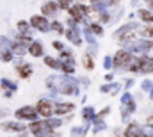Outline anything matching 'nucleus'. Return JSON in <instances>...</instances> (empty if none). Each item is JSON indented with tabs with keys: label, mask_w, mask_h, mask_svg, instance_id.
I'll return each mask as SVG.
<instances>
[{
	"label": "nucleus",
	"mask_w": 153,
	"mask_h": 137,
	"mask_svg": "<svg viewBox=\"0 0 153 137\" xmlns=\"http://www.w3.org/2000/svg\"><path fill=\"white\" fill-rule=\"evenodd\" d=\"M134 61V57H132V54L128 52V50H119L117 54L114 55V59H112V64H114L116 68H128V64Z\"/></svg>",
	"instance_id": "obj_1"
},
{
	"label": "nucleus",
	"mask_w": 153,
	"mask_h": 137,
	"mask_svg": "<svg viewBox=\"0 0 153 137\" xmlns=\"http://www.w3.org/2000/svg\"><path fill=\"white\" fill-rule=\"evenodd\" d=\"M14 116H16L18 119H29V121H34V119L38 118V110H36L34 107H22V109L16 110Z\"/></svg>",
	"instance_id": "obj_2"
},
{
	"label": "nucleus",
	"mask_w": 153,
	"mask_h": 137,
	"mask_svg": "<svg viewBox=\"0 0 153 137\" xmlns=\"http://www.w3.org/2000/svg\"><path fill=\"white\" fill-rule=\"evenodd\" d=\"M30 27L38 29V31H41V32H46V31L50 29V23H48L46 16H43V14L39 16V14H36V16L30 18Z\"/></svg>",
	"instance_id": "obj_3"
},
{
	"label": "nucleus",
	"mask_w": 153,
	"mask_h": 137,
	"mask_svg": "<svg viewBox=\"0 0 153 137\" xmlns=\"http://www.w3.org/2000/svg\"><path fill=\"white\" fill-rule=\"evenodd\" d=\"M59 11V4L55 0H50V2H45L41 5V14L43 16H55Z\"/></svg>",
	"instance_id": "obj_4"
},
{
	"label": "nucleus",
	"mask_w": 153,
	"mask_h": 137,
	"mask_svg": "<svg viewBox=\"0 0 153 137\" xmlns=\"http://www.w3.org/2000/svg\"><path fill=\"white\" fill-rule=\"evenodd\" d=\"M38 112L41 114V118H50L53 114V105L46 100H41L38 103Z\"/></svg>",
	"instance_id": "obj_5"
},
{
	"label": "nucleus",
	"mask_w": 153,
	"mask_h": 137,
	"mask_svg": "<svg viewBox=\"0 0 153 137\" xmlns=\"http://www.w3.org/2000/svg\"><path fill=\"white\" fill-rule=\"evenodd\" d=\"M137 18L143 23H153V11L152 9H139L137 11Z\"/></svg>",
	"instance_id": "obj_6"
},
{
	"label": "nucleus",
	"mask_w": 153,
	"mask_h": 137,
	"mask_svg": "<svg viewBox=\"0 0 153 137\" xmlns=\"http://www.w3.org/2000/svg\"><path fill=\"white\" fill-rule=\"evenodd\" d=\"M27 52H29L32 57H41V55H43V45L38 43V41H32V43L29 45Z\"/></svg>",
	"instance_id": "obj_7"
},
{
	"label": "nucleus",
	"mask_w": 153,
	"mask_h": 137,
	"mask_svg": "<svg viewBox=\"0 0 153 137\" xmlns=\"http://www.w3.org/2000/svg\"><path fill=\"white\" fill-rule=\"evenodd\" d=\"M139 36L143 39H153V27L150 23H144L143 27H139Z\"/></svg>",
	"instance_id": "obj_8"
},
{
	"label": "nucleus",
	"mask_w": 153,
	"mask_h": 137,
	"mask_svg": "<svg viewBox=\"0 0 153 137\" xmlns=\"http://www.w3.org/2000/svg\"><path fill=\"white\" fill-rule=\"evenodd\" d=\"M18 75H20L22 78L30 77V75H32V66H30V64H20V66H18Z\"/></svg>",
	"instance_id": "obj_9"
},
{
	"label": "nucleus",
	"mask_w": 153,
	"mask_h": 137,
	"mask_svg": "<svg viewBox=\"0 0 153 137\" xmlns=\"http://www.w3.org/2000/svg\"><path fill=\"white\" fill-rule=\"evenodd\" d=\"M70 110H73V103H61V105L53 107L55 114H64V112H70Z\"/></svg>",
	"instance_id": "obj_10"
},
{
	"label": "nucleus",
	"mask_w": 153,
	"mask_h": 137,
	"mask_svg": "<svg viewBox=\"0 0 153 137\" xmlns=\"http://www.w3.org/2000/svg\"><path fill=\"white\" fill-rule=\"evenodd\" d=\"M29 29H30V23H27L25 20L18 22V31H20V34H29Z\"/></svg>",
	"instance_id": "obj_11"
},
{
	"label": "nucleus",
	"mask_w": 153,
	"mask_h": 137,
	"mask_svg": "<svg viewBox=\"0 0 153 137\" xmlns=\"http://www.w3.org/2000/svg\"><path fill=\"white\" fill-rule=\"evenodd\" d=\"M55 2L59 4V7H61V9H66V11L75 4V0H55Z\"/></svg>",
	"instance_id": "obj_12"
},
{
	"label": "nucleus",
	"mask_w": 153,
	"mask_h": 137,
	"mask_svg": "<svg viewBox=\"0 0 153 137\" xmlns=\"http://www.w3.org/2000/svg\"><path fill=\"white\" fill-rule=\"evenodd\" d=\"M82 63H84V68L85 69L94 68V63H93V57H91V55H84V61H82Z\"/></svg>",
	"instance_id": "obj_13"
},
{
	"label": "nucleus",
	"mask_w": 153,
	"mask_h": 137,
	"mask_svg": "<svg viewBox=\"0 0 153 137\" xmlns=\"http://www.w3.org/2000/svg\"><path fill=\"white\" fill-rule=\"evenodd\" d=\"M89 29L93 31V34H96V36L103 34V27H102V25H98V23H91V25H89Z\"/></svg>",
	"instance_id": "obj_14"
},
{
	"label": "nucleus",
	"mask_w": 153,
	"mask_h": 137,
	"mask_svg": "<svg viewBox=\"0 0 153 137\" xmlns=\"http://www.w3.org/2000/svg\"><path fill=\"white\" fill-rule=\"evenodd\" d=\"M45 64H46V66H50V68H55V69L61 68V64H59L55 59H52V57H45Z\"/></svg>",
	"instance_id": "obj_15"
},
{
	"label": "nucleus",
	"mask_w": 153,
	"mask_h": 137,
	"mask_svg": "<svg viewBox=\"0 0 153 137\" xmlns=\"http://www.w3.org/2000/svg\"><path fill=\"white\" fill-rule=\"evenodd\" d=\"M50 27H52V31H55L57 34H64V29H62V23H61V22H53Z\"/></svg>",
	"instance_id": "obj_16"
},
{
	"label": "nucleus",
	"mask_w": 153,
	"mask_h": 137,
	"mask_svg": "<svg viewBox=\"0 0 153 137\" xmlns=\"http://www.w3.org/2000/svg\"><path fill=\"white\" fill-rule=\"evenodd\" d=\"M4 128L5 130H23V127L22 125H16V123H5Z\"/></svg>",
	"instance_id": "obj_17"
},
{
	"label": "nucleus",
	"mask_w": 153,
	"mask_h": 137,
	"mask_svg": "<svg viewBox=\"0 0 153 137\" xmlns=\"http://www.w3.org/2000/svg\"><path fill=\"white\" fill-rule=\"evenodd\" d=\"M82 116H84L85 119H91V116H93V109H91V107H85V109L82 110Z\"/></svg>",
	"instance_id": "obj_18"
},
{
	"label": "nucleus",
	"mask_w": 153,
	"mask_h": 137,
	"mask_svg": "<svg viewBox=\"0 0 153 137\" xmlns=\"http://www.w3.org/2000/svg\"><path fill=\"white\" fill-rule=\"evenodd\" d=\"M0 57H2V61H4V63H9V61L13 59V54H11V52H4Z\"/></svg>",
	"instance_id": "obj_19"
},
{
	"label": "nucleus",
	"mask_w": 153,
	"mask_h": 137,
	"mask_svg": "<svg viewBox=\"0 0 153 137\" xmlns=\"http://www.w3.org/2000/svg\"><path fill=\"white\" fill-rule=\"evenodd\" d=\"M52 46H53L55 50H59V52H62V48H64V46H62V43H59V41H53V43H52Z\"/></svg>",
	"instance_id": "obj_20"
},
{
	"label": "nucleus",
	"mask_w": 153,
	"mask_h": 137,
	"mask_svg": "<svg viewBox=\"0 0 153 137\" xmlns=\"http://www.w3.org/2000/svg\"><path fill=\"white\" fill-rule=\"evenodd\" d=\"M150 87H152V82H150V80H144V82H143V89H144V91H152Z\"/></svg>",
	"instance_id": "obj_21"
},
{
	"label": "nucleus",
	"mask_w": 153,
	"mask_h": 137,
	"mask_svg": "<svg viewBox=\"0 0 153 137\" xmlns=\"http://www.w3.org/2000/svg\"><path fill=\"white\" fill-rule=\"evenodd\" d=\"M103 66H105V68H111V57H107V59H105V63H103Z\"/></svg>",
	"instance_id": "obj_22"
}]
</instances>
